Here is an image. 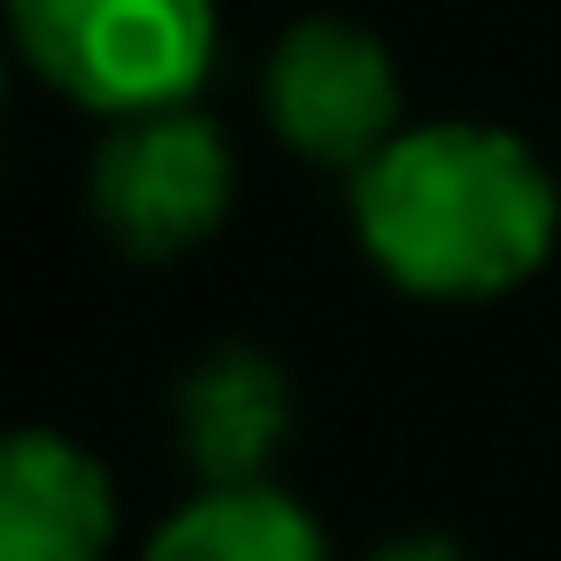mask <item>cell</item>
<instances>
[{
  "instance_id": "cell-1",
  "label": "cell",
  "mask_w": 561,
  "mask_h": 561,
  "mask_svg": "<svg viewBox=\"0 0 561 561\" xmlns=\"http://www.w3.org/2000/svg\"><path fill=\"white\" fill-rule=\"evenodd\" d=\"M369 262L423 300H492L523 285L561 231L553 170L500 124H423L354 170Z\"/></svg>"
},
{
  "instance_id": "cell-2",
  "label": "cell",
  "mask_w": 561,
  "mask_h": 561,
  "mask_svg": "<svg viewBox=\"0 0 561 561\" xmlns=\"http://www.w3.org/2000/svg\"><path fill=\"white\" fill-rule=\"evenodd\" d=\"M9 39L55 93L131 124L201 93L216 62V0H9Z\"/></svg>"
},
{
  "instance_id": "cell-3",
  "label": "cell",
  "mask_w": 561,
  "mask_h": 561,
  "mask_svg": "<svg viewBox=\"0 0 561 561\" xmlns=\"http://www.w3.org/2000/svg\"><path fill=\"white\" fill-rule=\"evenodd\" d=\"M224 208H231V147L193 101L108 131L93 162V216L124 254L170 262L201 247L224 224Z\"/></svg>"
},
{
  "instance_id": "cell-4",
  "label": "cell",
  "mask_w": 561,
  "mask_h": 561,
  "mask_svg": "<svg viewBox=\"0 0 561 561\" xmlns=\"http://www.w3.org/2000/svg\"><path fill=\"white\" fill-rule=\"evenodd\" d=\"M270 124L285 147L331 170H362L400 139V70L377 32L346 16H308L270 55Z\"/></svg>"
},
{
  "instance_id": "cell-5",
  "label": "cell",
  "mask_w": 561,
  "mask_h": 561,
  "mask_svg": "<svg viewBox=\"0 0 561 561\" xmlns=\"http://www.w3.org/2000/svg\"><path fill=\"white\" fill-rule=\"evenodd\" d=\"M116 492L101 461L55 431H0V561H101Z\"/></svg>"
},
{
  "instance_id": "cell-6",
  "label": "cell",
  "mask_w": 561,
  "mask_h": 561,
  "mask_svg": "<svg viewBox=\"0 0 561 561\" xmlns=\"http://www.w3.org/2000/svg\"><path fill=\"white\" fill-rule=\"evenodd\" d=\"M178 431L208 484H262L270 454L293 431L285 369L254 346H216L178 392Z\"/></svg>"
},
{
  "instance_id": "cell-7",
  "label": "cell",
  "mask_w": 561,
  "mask_h": 561,
  "mask_svg": "<svg viewBox=\"0 0 561 561\" xmlns=\"http://www.w3.org/2000/svg\"><path fill=\"white\" fill-rule=\"evenodd\" d=\"M147 561H331L308 507H293L270 484H208L193 507H178Z\"/></svg>"
},
{
  "instance_id": "cell-8",
  "label": "cell",
  "mask_w": 561,
  "mask_h": 561,
  "mask_svg": "<svg viewBox=\"0 0 561 561\" xmlns=\"http://www.w3.org/2000/svg\"><path fill=\"white\" fill-rule=\"evenodd\" d=\"M377 561H469V553H461L454 538H392Z\"/></svg>"
}]
</instances>
